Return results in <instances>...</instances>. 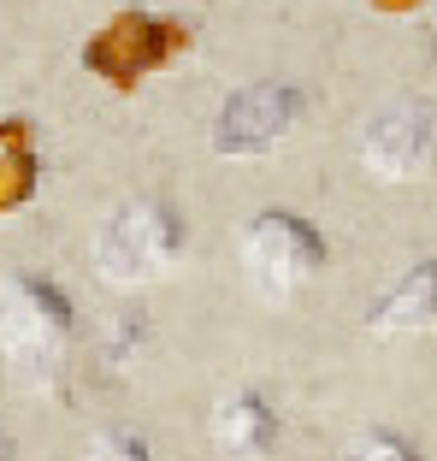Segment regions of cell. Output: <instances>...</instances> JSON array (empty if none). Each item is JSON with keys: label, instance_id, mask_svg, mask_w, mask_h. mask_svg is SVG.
Wrapping results in <instances>:
<instances>
[{"label": "cell", "instance_id": "obj_1", "mask_svg": "<svg viewBox=\"0 0 437 461\" xmlns=\"http://www.w3.org/2000/svg\"><path fill=\"white\" fill-rule=\"evenodd\" d=\"M77 308L48 272H18L0 285V361L24 391H54L71 366Z\"/></svg>", "mask_w": 437, "mask_h": 461}, {"label": "cell", "instance_id": "obj_2", "mask_svg": "<svg viewBox=\"0 0 437 461\" xmlns=\"http://www.w3.org/2000/svg\"><path fill=\"white\" fill-rule=\"evenodd\" d=\"M190 225L160 195H130L119 202L95 230V272L107 285H154L183 260Z\"/></svg>", "mask_w": 437, "mask_h": 461}, {"label": "cell", "instance_id": "obj_3", "mask_svg": "<svg viewBox=\"0 0 437 461\" xmlns=\"http://www.w3.org/2000/svg\"><path fill=\"white\" fill-rule=\"evenodd\" d=\"M183 48H190V24H183V18H165V13H142V6H130V13H112L95 36L83 41V48H77V66L89 71L101 89L130 95V89H142L154 71L172 66Z\"/></svg>", "mask_w": 437, "mask_h": 461}, {"label": "cell", "instance_id": "obj_4", "mask_svg": "<svg viewBox=\"0 0 437 461\" xmlns=\"http://www.w3.org/2000/svg\"><path fill=\"white\" fill-rule=\"evenodd\" d=\"M326 260L331 249L319 237V225L290 213V207H266L243 230V278L266 302H290L296 290H308L326 272Z\"/></svg>", "mask_w": 437, "mask_h": 461}, {"label": "cell", "instance_id": "obj_5", "mask_svg": "<svg viewBox=\"0 0 437 461\" xmlns=\"http://www.w3.org/2000/svg\"><path fill=\"white\" fill-rule=\"evenodd\" d=\"M308 113V89L290 77H260L248 89H236L213 119V154L218 160H266Z\"/></svg>", "mask_w": 437, "mask_h": 461}, {"label": "cell", "instance_id": "obj_6", "mask_svg": "<svg viewBox=\"0 0 437 461\" xmlns=\"http://www.w3.org/2000/svg\"><path fill=\"white\" fill-rule=\"evenodd\" d=\"M437 160V101L425 95H402L390 107H379L361 131V166L379 184H408L425 177Z\"/></svg>", "mask_w": 437, "mask_h": 461}, {"label": "cell", "instance_id": "obj_7", "mask_svg": "<svg viewBox=\"0 0 437 461\" xmlns=\"http://www.w3.org/2000/svg\"><path fill=\"white\" fill-rule=\"evenodd\" d=\"M207 432H213V449L225 461H266L278 449V408H272V396H266V391L236 384V391H225L213 402Z\"/></svg>", "mask_w": 437, "mask_h": 461}, {"label": "cell", "instance_id": "obj_8", "mask_svg": "<svg viewBox=\"0 0 437 461\" xmlns=\"http://www.w3.org/2000/svg\"><path fill=\"white\" fill-rule=\"evenodd\" d=\"M432 326H437V255H425L372 302V331H432Z\"/></svg>", "mask_w": 437, "mask_h": 461}, {"label": "cell", "instance_id": "obj_9", "mask_svg": "<svg viewBox=\"0 0 437 461\" xmlns=\"http://www.w3.org/2000/svg\"><path fill=\"white\" fill-rule=\"evenodd\" d=\"M41 184V149H36V124L6 113L0 119V219L36 202Z\"/></svg>", "mask_w": 437, "mask_h": 461}, {"label": "cell", "instance_id": "obj_10", "mask_svg": "<svg viewBox=\"0 0 437 461\" xmlns=\"http://www.w3.org/2000/svg\"><path fill=\"white\" fill-rule=\"evenodd\" d=\"M337 461H425V456H420V444H414L408 432H397V426H367L361 438L343 444Z\"/></svg>", "mask_w": 437, "mask_h": 461}, {"label": "cell", "instance_id": "obj_11", "mask_svg": "<svg viewBox=\"0 0 437 461\" xmlns=\"http://www.w3.org/2000/svg\"><path fill=\"white\" fill-rule=\"evenodd\" d=\"M89 461H154V449L137 426H101L89 438Z\"/></svg>", "mask_w": 437, "mask_h": 461}, {"label": "cell", "instance_id": "obj_12", "mask_svg": "<svg viewBox=\"0 0 437 461\" xmlns=\"http://www.w3.org/2000/svg\"><path fill=\"white\" fill-rule=\"evenodd\" d=\"M372 6H379V13H420L425 0H372Z\"/></svg>", "mask_w": 437, "mask_h": 461}, {"label": "cell", "instance_id": "obj_13", "mask_svg": "<svg viewBox=\"0 0 437 461\" xmlns=\"http://www.w3.org/2000/svg\"><path fill=\"white\" fill-rule=\"evenodd\" d=\"M0 461H18V449H13V432L0 426Z\"/></svg>", "mask_w": 437, "mask_h": 461}]
</instances>
